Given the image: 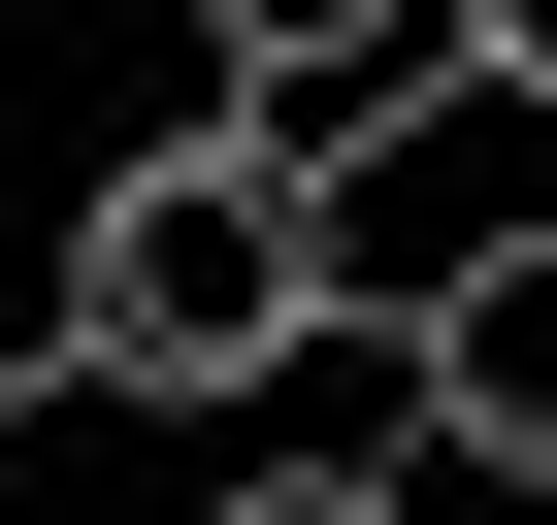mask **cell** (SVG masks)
<instances>
[{"mask_svg":"<svg viewBox=\"0 0 557 525\" xmlns=\"http://www.w3.org/2000/svg\"><path fill=\"white\" fill-rule=\"evenodd\" d=\"M329 329V164L262 132V99H197V132H132L99 197H66V394H262Z\"/></svg>","mask_w":557,"mask_h":525,"instance_id":"cell-1","label":"cell"},{"mask_svg":"<svg viewBox=\"0 0 557 525\" xmlns=\"http://www.w3.org/2000/svg\"><path fill=\"white\" fill-rule=\"evenodd\" d=\"M66 394V262H0V427H34Z\"/></svg>","mask_w":557,"mask_h":525,"instance_id":"cell-6","label":"cell"},{"mask_svg":"<svg viewBox=\"0 0 557 525\" xmlns=\"http://www.w3.org/2000/svg\"><path fill=\"white\" fill-rule=\"evenodd\" d=\"M394 394H426L459 460H557V197H492V230L426 262V329H394Z\"/></svg>","mask_w":557,"mask_h":525,"instance_id":"cell-2","label":"cell"},{"mask_svg":"<svg viewBox=\"0 0 557 525\" xmlns=\"http://www.w3.org/2000/svg\"><path fill=\"white\" fill-rule=\"evenodd\" d=\"M459 99H557V0H459Z\"/></svg>","mask_w":557,"mask_h":525,"instance_id":"cell-7","label":"cell"},{"mask_svg":"<svg viewBox=\"0 0 557 525\" xmlns=\"http://www.w3.org/2000/svg\"><path fill=\"white\" fill-rule=\"evenodd\" d=\"M0 34H34V0H0Z\"/></svg>","mask_w":557,"mask_h":525,"instance_id":"cell-8","label":"cell"},{"mask_svg":"<svg viewBox=\"0 0 557 525\" xmlns=\"http://www.w3.org/2000/svg\"><path fill=\"white\" fill-rule=\"evenodd\" d=\"M459 66V0H197V99H262L296 164H361V99Z\"/></svg>","mask_w":557,"mask_h":525,"instance_id":"cell-3","label":"cell"},{"mask_svg":"<svg viewBox=\"0 0 557 525\" xmlns=\"http://www.w3.org/2000/svg\"><path fill=\"white\" fill-rule=\"evenodd\" d=\"M394 525H557V460H459V427H394Z\"/></svg>","mask_w":557,"mask_h":525,"instance_id":"cell-4","label":"cell"},{"mask_svg":"<svg viewBox=\"0 0 557 525\" xmlns=\"http://www.w3.org/2000/svg\"><path fill=\"white\" fill-rule=\"evenodd\" d=\"M197 525H394V460H230Z\"/></svg>","mask_w":557,"mask_h":525,"instance_id":"cell-5","label":"cell"}]
</instances>
